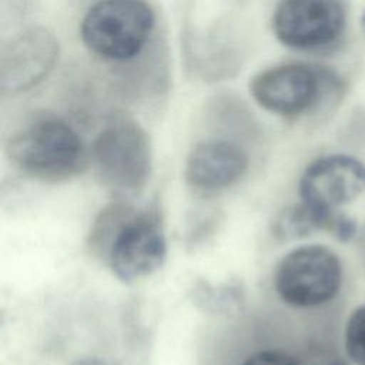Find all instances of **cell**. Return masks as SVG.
<instances>
[{
	"label": "cell",
	"mask_w": 365,
	"mask_h": 365,
	"mask_svg": "<svg viewBox=\"0 0 365 365\" xmlns=\"http://www.w3.org/2000/svg\"><path fill=\"white\" fill-rule=\"evenodd\" d=\"M90 240L91 248L125 282L153 274L167 257V241L158 218L123 204H114L100 214Z\"/></svg>",
	"instance_id": "cell-1"
},
{
	"label": "cell",
	"mask_w": 365,
	"mask_h": 365,
	"mask_svg": "<svg viewBox=\"0 0 365 365\" xmlns=\"http://www.w3.org/2000/svg\"><path fill=\"white\" fill-rule=\"evenodd\" d=\"M6 151L23 174L47 182L68 180L80 174L90 161V150L77 130L51 113L34 114L17 127Z\"/></svg>",
	"instance_id": "cell-2"
},
{
	"label": "cell",
	"mask_w": 365,
	"mask_h": 365,
	"mask_svg": "<svg viewBox=\"0 0 365 365\" xmlns=\"http://www.w3.org/2000/svg\"><path fill=\"white\" fill-rule=\"evenodd\" d=\"M157 31V13L147 0H96L78 33L86 50L104 64L125 66L143 56Z\"/></svg>",
	"instance_id": "cell-3"
},
{
	"label": "cell",
	"mask_w": 365,
	"mask_h": 365,
	"mask_svg": "<svg viewBox=\"0 0 365 365\" xmlns=\"http://www.w3.org/2000/svg\"><path fill=\"white\" fill-rule=\"evenodd\" d=\"M365 192V164L346 154H328L314 160L304 170L298 194L315 217L319 230L339 241L356 234V224L341 212V207Z\"/></svg>",
	"instance_id": "cell-4"
},
{
	"label": "cell",
	"mask_w": 365,
	"mask_h": 365,
	"mask_svg": "<svg viewBox=\"0 0 365 365\" xmlns=\"http://www.w3.org/2000/svg\"><path fill=\"white\" fill-rule=\"evenodd\" d=\"M345 86L339 76L322 66L294 61L268 67L250 81L255 103L275 115L295 118L341 98Z\"/></svg>",
	"instance_id": "cell-5"
},
{
	"label": "cell",
	"mask_w": 365,
	"mask_h": 365,
	"mask_svg": "<svg viewBox=\"0 0 365 365\" xmlns=\"http://www.w3.org/2000/svg\"><path fill=\"white\" fill-rule=\"evenodd\" d=\"M90 161L103 185L118 194H134L150 178V138L135 120L115 115L94 137Z\"/></svg>",
	"instance_id": "cell-6"
},
{
	"label": "cell",
	"mask_w": 365,
	"mask_h": 365,
	"mask_svg": "<svg viewBox=\"0 0 365 365\" xmlns=\"http://www.w3.org/2000/svg\"><path fill=\"white\" fill-rule=\"evenodd\" d=\"M348 24L345 0H279L271 27L287 48L302 53H328L344 40Z\"/></svg>",
	"instance_id": "cell-7"
},
{
	"label": "cell",
	"mask_w": 365,
	"mask_h": 365,
	"mask_svg": "<svg viewBox=\"0 0 365 365\" xmlns=\"http://www.w3.org/2000/svg\"><path fill=\"white\" fill-rule=\"evenodd\" d=\"M342 267L338 255L319 244L301 245L287 252L274 272L278 297L294 308L319 307L339 292Z\"/></svg>",
	"instance_id": "cell-8"
},
{
	"label": "cell",
	"mask_w": 365,
	"mask_h": 365,
	"mask_svg": "<svg viewBox=\"0 0 365 365\" xmlns=\"http://www.w3.org/2000/svg\"><path fill=\"white\" fill-rule=\"evenodd\" d=\"M57 58L58 43L47 29L36 26L14 34L1 47V93L17 94L36 87L50 74Z\"/></svg>",
	"instance_id": "cell-9"
},
{
	"label": "cell",
	"mask_w": 365,
	"mask_h": 365,
	"mask_svg": "<svg viewBox=\"0 0 365 365\" xmlns=\"http://www.w3.org/2000/svg\"><path fill=\"white\" fill-rule=\"evenodd\" d=\"M248 164V154L240 144L227 138H208L190 150L184 177L197 190L217 191L238 182Z\"/></svg>",
	"instance_id": "cell-10"
},
{
	"label": "cell",
	"mask_w": 365,
	"mask_h": 365,
	"mask_svg": "<svg viewBox=\"0 0 365 365\" xmlns=\"http://www.w3.org/2000/svg\"><path fill=\"white\" fill-rule=\"evenodd\" d=\"M192 302L211 314L234 312L244 304V289L240 284H210L198 281L191 291Z\"/></svg>",
	"instance_id": "cell-11"
},
{
	"label": "cell",
	"mask_w": 365,
	"mask_h": 365,
	"mask_svg": "<svg viewBox=\"0 0 365 365\" xmlns=\"http://www.w3.org/2000/svg\"><path fill=\"white\" fill-rule=\"evenodd\" d=\"M318 222L304 204H297L281 211L272 222V232L279 240H294L318 231Z\"/></svg>",
	"instance_id": "cell-12"
},
{
	"label": "cell",
	"mask_w": 365,
	"mask_h": 365,
	"mask_svg": "<svg viewBox=\"0 0 365 365\" xmlns=\"http://www.w3.org/2000/svg\"><path fill=\"white\" fill-rule=\"evenodd\" d=\"M345 351L352 362L365 365V305L355 308L345 325Z\"/></svg>",
	"instance_id": "cell-13"
},
{
	"label": "cell",
	"mask_w": 365,
	"mask_h": 365,
	"mask_svg": "<svg viewBox=\"0 0 365 365\" xmlns=\"http://www.w3.org/2000/svg\"><path fill=\"white\" fill-rule=\"evenodd\" d=\"M240 365H301L294 356L279 349H261L248 355Z\"/></svg>",
	"instance_id": "cell-14"
},
{
	"label": "cell",
	"mask_w": 365,
	"mask_h": 365,
	"mask_svg": "<svg viewBox=\"0 0 365 365\" xmlns=\"http://www.w3.org/2000/svg\"><path fill=\"white\" fill-rule=\"evenodd\" d=\"M71 365H113L111 362L106 361V359H101V358H81V359H77L76 362H73Z\"/></svg>",
	"instance_id": "cell-15"
},
{
	"label": "cell",
	"mask_w": 365,
	"mask_h": 365,
	"mask_svg": "<svg viewBox=\"0 0 365 365\" xmlns=\"http://www.w3.org/2000/svg\"><path fill=\"white\" fill-rule=\"evenodd\" d=\"M322 365H346L341 358H331L327 362H324Z\"/></svg>",
	"instance_id": "cell-16"
},
{
	"label": "cell",
	"mask_w": 365,
	"mask_h": 365,
	"mask_svg": "<svg viewBox=\"0 0 365 365\" xmlns=\"http://www.w3.org/2000/svg\"><path fill=\"white\" fill-rule=\"evenodd\" d=\"M361 26H362V30H364V34H365V10H364V13L361 16Z\"/></svg>",
	"instance_id": "cell-17"
}]
</instances>
